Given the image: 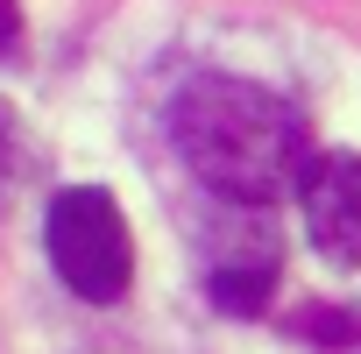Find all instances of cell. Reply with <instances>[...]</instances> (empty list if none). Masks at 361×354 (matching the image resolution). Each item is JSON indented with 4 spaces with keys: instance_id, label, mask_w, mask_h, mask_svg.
<instances>
[{
    "instance_id": "obj_6",
    "label": "cell",
    "mask_w": 361,
    "mask_h": 354,
    "mask_svg": "<svg viewBox=\"0 0 361 354\" xmlns=\"http://www.w3.org/2000/svg\"><path fill=\"white\" fill-rule=\"evenodd\" d=\"M15 36H22V0H0V57L15 50Z\"/></svg>"
},
{
    "instance_id": "obj_4",
    "label": "cell",
    "mask_w": 361,
    "mask_h": 354,
    "mask_svg": "<svg viewBox=\"0 0 361 354\" xmlns=\"http://www.w3.org/2000/svg\"><path fill=\"white\" fill-rule=\"evenodd\" d=\"M206 291H213L220 312H262L269 291H276V255H269V248H262V255H227V262L206 276Z\"/></svg>"
},
{
    "instance_id": "obj_2",
    "label": "cell",
    "mask_w": 361,
    "mask_h": 354,
    "mask_svg": "<svg viewBox=\"0 0 361 354\" xmlns=\"http://www.w3.org/2000/svg\"><path fill=\"white\" fill-rule=\"evenodd\" d=\"M43 248L57 283L85 305H114L135 283V234L106 185H64L43 213Z\"/></svg>"
},
{
    "instance_id": "obj_3",
    "label": "cell",
    "mask_w": 361,
    "mask_h": 354,
    "mask_svg": "<svg viewBox=\"0 0 361 354\" xmlns=\"http://www.w3.org/2000/svg\"><path fill=\"white\" fill-rule=\"evenodd\" d=\"M298 199H305V234H312V248H319L326 262L354 269V262H361V156H354V149L305 156Z\"/></svg>"
},
{
    "instance_id": "obj_1",
    "label": "cell",
    "mask_w": 361,
    "mask_h": 354,
    "mask_svg": "<svg viewBox=\"0 0 361 354\" xmlns=\"http://www.w3.org/2000/svg\"><path fill=\"white\" fill-rule=\"evenodd\" d=\"M170 135L177 156L234 206H276L283 192H298V170L312 156L298 106L255 78L185 85V99L170 106Z\"/></svg>"
},
{
    "instance_id": "obj_5",
    "label": "cell",
    "mask_w": 361,
    "mask_h": 354,
    "mask_svg": "<svg viewBox=\"0 0 361 354\" xmlns=\"http://www.w3.org/2000/svg\"><path fill=\"white\" fill-rule=\"evenodd\" d=\"M22 177V128H15V114L0 106V192H8Z\"/></svg>"
}]
</instances>
